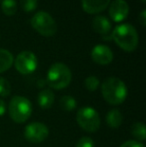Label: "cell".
Masks as SVG:
<instances>
[{
	"mask_svg": "<svg viewBox=\"0 0 146 147\" xmlns=\"http://www.w3.org/2000/svg\"><path fill=\"white\" fill-rule=\"evenodd\" d=\"M111 38L121 49L127 52L134 51L139 43V36L136 29L128 23L117 25L111 32Z\"/></svg>",
	"mask_w": 146,
	"mask_h": 147,
	"instance_id": "6da1fadb",
	"label": "cell"
},
{
	"mask_svg": "<svg viewBox=\"0 0 146 147\" xmlns=\"http://www.w3.org/2000/svg\"><path fill=\"white\" fill-rule=\"evenodd\" d=\"M101 93L106 102L111 105H119L125 101L128 91L121 79L117 77H108L102 83Z\"/></svg>",
	"mask_w": 146,
	"mask_h": 147,
	"instance_id": "7a4b0ae2",
	"label": "cell"
},
{
	"mask_svg": "<svg viewBox=\"0 0 146 147\" xmlns=\"http://www.w3.org/2000/svg\"><path fill=\"white\" fill-rule=\"evenodd\" d=\"M72 80V73L64 63L56 62L49 67L46 76V83L51 88L61 90L66 88Z\"/></svg>",
	"mask_w": 146,
	"mask_h": 147,
	"instance_id": "3957f363",
	"label": "cell"
},
{
	"mask_svg": "<svg viewBox=\"0 0 146 147\" xmlns=\"http://www.w3.org/2000/svg\"><path fill=\"white\" fill-rule=\"evenodd\" d=\"M32 104L28 98L24 96H14L8 105L9 116L15 123H24L32 114Z\"/></svg>",
	"mask_w": 146,
	"mask_h": 147,
	"instance_id": "277c9868",
	"label": "cell"
},
{
	"mask_svg": "<svg viewBox=\"0 0 146 147\" xmlns=\"http://www.w3.org/2000/svg\"><path fill=\"white\" fill-rule=\"evenodd\" d=\"M33 29L45 37L53 36L57 32V24L54 18L45 11H39L30 20Z\"/></svg>",
	"mask_w": 146,
	"mask_h": 147,
	"instance_id": "5b68a950",
	"label": "cell"
},
{
	"mask_svg": "<svg viewBox=\"0 0 146 147\" xmlns=\"http://www.w3.org/2000/svg\"><path fill=\"white\" fill-rule=\"evenodd\" d=\"M76 121L86 132H96L100 127L99 113L90 106L81 107L77 111Z\"/></svg>",
	"mask_w": 146,
	"mask_h": 147,
	"instance_id": "8992f818",
	"label": "cell"
},
{
	"mask_svg": "<svg viewBox=\"0 0 146 147\" xmlns=\"http://www.w3.org/2000/svg\"><path fill=\"white\" fill-rule=\"evenodd\" d=\"M15 69L22 75H28L34 72L38 65L36 55L31 51H22L13 61Z\"/></svg>",
	"mask_w": 146,
	"mask_h": 147,
	"instance_id": "52a82bcc",
	"label": "cell"
},
{
	"mask_svg": "<svg viewBox=\"0 0 146 147\" xmlns=\"http://www.w3.org/2000/svg\"><path fill=\"white\" fill-rule=\"evenodd\" d=\"M49 135V129L41 122H31L24 128V137L31 143H40Z\"/></svg>",
	"mask_w": 146,
	"mask_h": 147,
	"instance_id": "ba28073f",
	"label": "cell"
},
{
	"mask_svg": "<svg viewBox=\"0 0 146 147\" xmlns=\"http://www.w3.org/2000/svg\"><path fill=\"white\" fill-rule=\"evenodd\" d=\"M109 16L114 22H122L128 17L129 5L125 0H114L109 4Z\"/></svg>",
	"mask_w": 146,
	"mask_h": 147,
	"instance_id": "9c48e42d",
	"label": "cell"
},
{
	"mask_svg": "<svg viewBox=\"0 0 146 147\" xmlns=\"http://www.w3.org/2000/svg\"><path fill=\"white\" fill-rule=\"evenodd\" d=\"M91 58L99 65H108L112 62L114 55L108 46L104 44H97L92 48Z\"/></svg>",
	"mask_w": 146,
	"mask_h": 147,
	"instance_id": "30bf717a",
	"label": "cell"
},
{
	"mask_svg": "<svg viewBox=\"0 0 146 147\" xmlns=\"http://www.w3.org/2000/svg\"><path fill=\"white\" fill-rule=\"evenodd\" d=\"M111 0H82V9L88 14H97L109 6Z\"/></svg>",
	"mask_w": 146,
	"mask_h": 147,
	"instance_id": "8fae6325",
	"label": "cell"
},
{
	"mask_svg": "<svg viewBox=\"0 0 146 147\" xmlns=\"http://www.w3.org/2000/svg\"><path fill=\"white\" fill-rule=\"evenodd\" d=\"M92 28L96 33L105 36L108 35L112 30V24L107 17L103 15H97L92 20Z\"/></svg>",
	"mask_w": 146,
	"mask_h": 147,
	"instance_id": "7c38bea8",
	"label": "cell"
},
{
	"mask_svg": "<svg viewBox=\"0 0 146 147\" xmlns=\"http://www.w3.org/2000/svg\"><path fill=\"white\" fill-rule=\"evenodd\" d=\"M55 100V95L50 89H43L39 92L37 97L38 105L42 109H48L53 105Z\"/></svg>",
	"mask_w": 146,
	"mask_h": 147,
	"instance_id": "4fadbf2b",
	"label": "cell"
},
{
	"mask_svg": "<svg viewBox=\"0 0 146 147\" xmlns=\"http://www.w3.org/2000/svg\"><path fill=\"white\" fill-rule=\"evenodd\" d=\"M106 123L109 126L110 128H113V129H116L119 126L122 124L123 121V116L122 113L120 112V110L118 109H111L109 112L107 113L105 117Z\"/></svg>",
	"mask_w": 146,
	"mask_h": 147,
	"instance_id": "5bb4252c",
	"label": "cell"
},
{
	"mask_svg": "<svg viewBox=\"0 0 146 147\" xmlns=\"http://www.w3.org/2000/svg\"><path fill=\"white\" fill-rule=\"evenodd\" d=\"M14 61L13 55L10 51L0 48V73L7 71Z\"/></svg>",
	"mask_w": 146,
	"mask_h": 147,
	"instance_id": "9a60e30c",
	"label": "cell"
},
{
	"mask_svg": "<svg viewBox=\"0 0 146 147\" xmlns=\"http://www.w3.org/2000/svg\"><path fill=\"white\" fill-rule=\"evenodd\" d=\"M131 134L137 141H144L146 139V128L142 122H135L131 126Z\"/></svg>",
	"mask_w": 146,
	"mask_h": 147,
	"instance_id": "2e32d148",
	"label": "cell"
},
{
	"mask_svg": "<svg viewBox=\"0 0 146 147\" xmlns=\"http://www.w3.org/2000/svg\"><path fill=\"white\" fill-rule=\"evenodd\" d=\"M59 105L60 108L64 111H72L77 106V101L75 98L70 95H64L59 100Z\"/></svg>",
	"mask_w": 146,
	"mask_h": 147,
	"instance_id": "e0dca14e",
	"label": "cell"
},
{
	"mask_svg": "<svg viewBox=\"0 0 146 147\" xmlns=\"http://www.w3.org/2000/svg\"><path fill=\"white\" fill-rule=\"evenodd\" d=\"M1 10L5 15L13 16L17 11V2L16 0H2Z\"/></svg>",
	"mask_w": 146,
	"mask_h": 147,
	"instance_id": "ac0fdd59",
	"label": "cell"
},
{
	"mask_svg": "<svg viewBox=\"0 0 146 147\" xmlns=\"http://www.w3.org/2000/svg\"><path fill=\"white\" fill-rule=\"evenodd\" d=\"M99 79H98L96 76L91 75L88 76L85 80H84V85H85V88L87 89L90 92H94V91L97 90V88L99 87Z\"/></svg>",
	"mask_w": 146,
	"mask_h": 147,
	"instance_id": "d6986e66",
	"label": "cell"
},
{
	"mask_svg": "<svg viewBox=\"0 0 146 147\" xmlns=\"http://www.w3.org/2000/svg\"><path fill=\"white\" fill-rule=\"evenodd\" d=\"M11 93V85L4 77H0V97H7Z\"/></svg>",
	"mask_w": 146,
	"mask_h": 147,
	"instance_id": "ffe728a7",
	"label": "cell"
},
{
	"mask_svg": "<svg viewBox=\"0 0 146 147\" xmlns=\"http://www.w3.org/2000/svg\"><path fill=\"white\" fill-rule=\"evenodd\" d=\"M38 0H20V6L25 12H32L37 8Z\"/></svg>",
	"mask_w": 146,
	"mask_h": 147,
	"instance_id": "44dd1931",
	"label": "cell"
},
{
	"mask_svg": "<svg viewBox=\"0 0 146 147\" xmlns=\"http://www.w3.org/2000/svg\"><path fill=\"white\" fill-rule=\"evenodd\" d=\"M76 147H95V144H94V141L90 137L84 136V137H81L78 140Z\"/></svg>",
	"mask_w": 146,
	"mask_h": 147,
	"instance_id": "7402d4cb",
	"label": "cell"
},
{
	"mask_svg": "<svg viewBox=\"0 0 146 147\" xmlns=\"http://www.w3.org/2000/svg\"><path fill=\"white\" fill-rule=\"evenodd\" d=\"M120 147H145V146L144 144L137 141V140H128V141L124 142Z\"/></svg>",
	"mask_w": 146,
	"mask_h": 147,
	"instance_id": "603a6c76",
	"label": "cell"
},
{
	"mask_svg": "<svg viewBox=\"0 0 146 147\" xmlns=\"http://www.w3.org/2000/svg\"><path fill=\"white\" fill-rule=\"evenodd\" d=\"M138 20H139V22H140L141 25L145 26V24H146V10L143 9L142 11H141V13L139 14V16H138Z\"/></svg>",
	"mask_w": 146,
	"mask_h": 147,
	"instance_id": "cb8c5ba5",
	"label": "cell"
},
{
	"mask_svg": "<svg viewBox=\"0 0 146 147\" xmlns=\"http://www.w3.org/2000/svg\"><path fill=\"white\" fill-rule=\"evenodd\" d=\"M6 112V104L1 98H0V117L3 116Z\"/></svg>",
	"mask_w": 146,
	"mask_h": 147,
	"instance_id": "d4e9b609",
	"label": "cell"
},
{
	"mask_svg": "<svg viewBox=\"0 0 146 147\" xmlns=\"http://www.w3.org/2000/svg\"><path fill=\"white\" fill-rule=\"evenodd\" d=\"M141 1H142L143 3H145V2H146V0H141Z\"/></svg>",
	"mask_w": 146,
	"mask_h": 147,
	"instance_id": "484cf974",
	"label": "cell"
},
{
	"mask_svg": "<svg viewBox=\"0 0 146 147\" xmlns=\"http://www.w3.org/2000/svg\"><path fill=\"white\" fill-rule=\"evenodd\" d=\"M0 2H1V0H0Z\"/></svg>",
	"mask_w": 146,
	"mask_h": 147,
	"instance_id": "4316f807",
	"label": "cell"
}]
</instances>
